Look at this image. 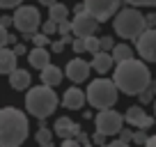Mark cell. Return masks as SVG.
<instances>
[{
  "label": "cell",
  "instance_id": "cell-1",
  "mask_svg": "<svg viewBox=\"0 0 156 147\" xmlns=\"http://www.w3.org/2000/svg\"><path fill=\"white\" fill-rule=\"evenodd\" d=\"M115 81L117 90L129 97H138L142 90L149 85L151 81V74L147 69V62L145 60H136V58H129V60H122V62H115Z\"/></svg>",
  "mask_w": 156,
  "mask_h": 147
},
{
  "label": "cell",
  "instance_id": "cell-2",
  "mask_svg": "<svg viewBox=\"0 0 156 147\" xmlns=\"http://www.w3.org/2000/svg\"><path fill=\"white\" fill-rule=\"evenodd\" d=\"M30 124L19 108L7 106L0 110V147H19L28 138Z\"/></svg>",
  "mask_w": 156,
  "mask_h": 147
},
{
  "label": "cell",
  "instance_id": "cell-3",
  "mask_svg": "<svg viewBox=\"0 0 156 147\" xmlns=\"http://www.w3.org/2000/svg\"><path fill=\"white\" fill-rule=\"evenodd\" d=\"M25 108H28V113L37 120H46L55 113V108H58V94L53 92L51 85H37L32 88L28 94H25Z\"/></svg>",
  "mask_w": 156,
  "mask_h": 147
},
{
  "label": "cell",
  "instance_id": "cell-4",
  "mask_svg": "<svg viewBox=\"0 0 156 147\" xmlns=\"http://www.w3.org/2000/svg\"><path fill=\"white\" fill-rule=\"evenodd\" d=\"M112 28H115V34L122 37V39H138V34L147 28V23H145V16L140 14V9L129 5L124 9L115 12Z\"/></svg>",
  "mask_w": 156,
  "mask_h": 147
},
{
  "label": "cell",
  "instance_id": "cell-5",
  "mask_svg": "<svg viewBox=\"0 0 156 147\" xmlns=\"http://www.w3.org/2000/svg\"><path fill=\"white\" fill-rule=\"evenodd\" d=\"M117 97H119V90H117L115 81L108 78H97L87 85L85 90V101L92 108L101 110V108H112L117 103Z\"/></svg>",
  "mask_w": 156,
  "mask_h": 147
},
{
  "label": "cell",
  "instance_id": "cell-6",
  "mask_svg": "<svg viewBox=\"0 0 156 147\" xmlns=\"http://www.w3.org/2000/svg\"><path fill=\"white\" fill-rule=\"evenodd\" d=\"M14 16H12V25H14L19 32L23 34H32L34 30L41 25V16H39V9L32 5H19L14 7Z\"/></svg>",
  "mask_w": 156,
  "mask_h": 147
},
{
  "label": "cell",
  "instance_id": "cell-7",
  "mask_svg": "<svg viewBox=\"0 0 156 147\" xmlns=\"http://www.w3.org/2000/svg\"><path fill=\"white\" fill-rule=\"evenodd\" d=\"M94 124H97V131L103 133V136H117L119 129L124 127V115H119L117 110H110V108H101L99 115L94 117Z\"/></svg>",
  "mask_w": 156,
  "mask_h": 147
},
{
  "label": "cell",
  "instance_id": "cell-8",
  "mask_svg": "<svg viewBox=\"0 0 156 147\" xmlns=\"http://www.w3.org/2000/svg\"><path fill=\"white\" fill-rule=\"evenodd\" d=\"M119 5H122V0H83V9L90 12L99 23L112 19Z\"/></svg>",
  "mask_w": 156,
  "mask_h": 147
},
{
  "label": "cell",
  "instance_id": "cell-9",
  "mask_svg": "<svg viewBox=\"0 0 156 147\" xmlns=\"http://www.w3.org/2000/svg\"><path fill=\"white\" fill-rule=\"evenodd\" d=\"M136 51L140 60L156 64V28H145L136 39Z\"/></svg>",
  "mask_w": 156,
  "mask_h": 147
},
{
  "label": "cell",
  "instance_id": "cell-10",
  "mask_svg": "<svg viewBox=\"0 0 156 147\" xmlns=\"http://www.w3.org/2000/svg\"><path fill=\"white\" fill-rule=\"evenodd\" d=\"M99 25H101V23H99L90 12L80 9V12H76V16L71 19V32L76 34V37H87V34L97 32Z\"/></svg>",
  "mask_w": 156,
  "mask_h": 147
},
{
  "label": "cell",
  "instance_id": "cell-11",
  "mask_svg": "<svg viewBox=\"0 0 156 147\" xmlns=\"http://www.w3.org/2000/svg\"><path fill=\"white\" fill-rule=\"evenodd\" d=\"M64 76H67L73 85L85 83V81H87V76H90V62H85V60H80V58L69 60L67 69H64Z\"/></svg>",
  "mask_w": 156,
  "mask_h": 147
},
{
  "label": "cell",
  "instance_id": "cell-12",
  "mask_svg": "<svg viewBox=\"0 0 156 147\" xmlns=\"http://www.w3.org/2000/svg\"><path fill=\"white\" fill-rule=\"evenodd\" d=\"M124 120H126L131 127H136V129H149L151 124H154V117H151V115H147L145 110H142V106H131V108H126Z\"/></svg>",
  "mask_w": 156,
  "mask_h": 147
},
{
  "label": "cell",
  "instance_id": "cell-13",
  "mask_svg": "<svg viewBox=\"0 0 156 147\" xmlns=\"http://www.w3.org/2000/svg\"><path fill=\"white\" fill-rule=\"evenodd\" d=\"M62 106L69 108V110H80V108L85 106V92L78 90L76 85L69 88L67 92H64V97H62Z\"/></svg>",
  "mask_w": 156,
  "mask_h": 147
},
{
  "label": "cell",
  "instance_id": "cell-14",
  "mask_svg": "<svg viewBox=\"0 0 156 147\" xmlns=\"http://www.w3.org/2000/svg\"><path fill=\"white\" fill-rule=\"evenodd\" d=\"M112 64H115V60H112L110 51H97V53H92V62H90V67H94L97 74H108L112 69Z\"/></svg>",
  "mask_w": 156,
  "mask_h": 147
},
{
  "label": "cell",
  "instance_id": "cell-15",
  "mask_svg": "<svg viewBox=\"0 0 156 147\" xmlns=\"http://www.w3.org/2000/svg\"><path fill=\"white\" fill-rule=\"evenodd\" d=\"M41 71V83L44 85H51V88H58L60 83H62V78H64V71L60 67H55V64H46V67H41L39 69Z\"/></svg>",
  "mask_w": 156,
  "mask_h": 147
},
{
  "label": "cell",
  "instance_id": "cell-16",
  "mask_svg": "<svg viewBox=\"0 0 156 147\" xmlns=\"http://www.w3.org/2000/svg\"><path fill=\"white\" fill-rule=\"evenodd\" d=\"M53 131L58 133L60 138H76L78 133H80V127H78L73 120H69V117H60L58 122H55Z\"/></svg>",
  "mask_w": 156,
  "mask_h": 147
},
{
  "label": "cell",
  "instance_id": "cell-17",
  "mask_svg": "<svg viewBox=\"0 0 156 147\" xmlns=\"http://www.w3.org/2000/svg\"><path fill=\"white\" fill-rule=\"evenodd\" d=\"M14 69H16V53H14V48L0 46V74H7V76H9Z\"/></svg>",
  "mask_w": 156,
  "mask_h": 147
},
{
  "label": "cell",
  "instance_id": "cell-18",
  "mask_svg": "<svg viewBox=\"0 0 156 147\" xmlns=\"http://www.w3.org/2000/svg\"><path fill=\"white\" fill-rule=\"evenodd\" d=\"M28 60L34 69H41L51 62V51H46V46H34L32 51L28 53Z\"/></svg>",
  "mask_w": 156,
  "mask_h": 147
},
{
  "label": "cell",
  "instance_id": "cell-19",
  "mask_svg": "<svg viewBox=\"0 0 156 147\" xmlns=\"http://www.w3.org/2000/svg\"><path fill=\"white\" fill-rule=\"evenodd\" d=\"M30 81H32V78H30L28 69H19V67H16L14 71L9 74V85L14 90H28L30 88Z\"/></svg>",
  "mask_w": 156,
  "mask_h": 147
},
{
  "label": "cell",
  "instance_id": "cell-20",
  "mask_svg": "<svg viewBox=\"0 0 156 147\" xmlns=\"http://www.w3.org/2000/svg\"><path fill=\"white\" fill-rule=\"evenodd\" d=\"M69 16V7L62 5V2H53V5L48 7V19L55 21V23H60V21H64Z\"/></svg>",
  "mask_w": 156,
  "mask_h": 147
},
{
  "label": "cell",
  "instance_id": "cell-21",
  "mask_svg": "<svg viewBox=\"0 0 156 147\" xmlns=\"http://www.w3.org/2000/svg\"><path fill=\"white\" fill-rule=\"evenodd\" d=\"M110 55H112L115 62H122V60L133 58V51H131V46H126V44H117V46L110 48Z\"/></svg>",
  "mask_w": 156,
  "mask_h": 147
},
{
  "label": "cell",
  "instance_id": "cell-22",
  "mask_svg": "<svg viewBox=\"0 0 156 147\" xmlns=\"http://www.w3.org/2000/svg\"><path fill=\"white\" fill-rule=\"evenodd\" d=\"M37 142H39V145H44V147H51V145H53V131H51L48 127H39Z\"/></svg>",
  "mask_w": 156,
  "mask_h": 147
},
{
  "label": "cell",
  "instance_id": "cell-23",
  "mask_svg": "<svg viewBox=\"0 0 156 147\" xmlns=\"http://www.w3.org/2000/svg\"><path fill=\"white\" fill-rule=\"evenodd\" d=\"M138 97H140V101H142V103L154 101V97H156V83H154V81H149V85H147V88L142 90V92L138 94Z\"/></svg>",
  "mask_w": 156,
  "mask_h": 147
},
{
  "label": "cell",
  "instance_id": "cell-24",
  "mask_svg": "<svg viewBox=\"0 0 156 147\" xmlns=\"http://www.w3.org/2000/svg\"><path fill=\"white\" fill-rule=\"evenodd\" d=\"M85 51H87V53H97V51H101L99 37H94V34H87V37H85Z\"/></svg>",
  "mask_w": 156,
  "mask_h": 147
},
{
  "label": "cell",
  "instance_id": "cell-25",
  "mask_svg": "<svg viewBox=\"0 0 156 147\" xmlns=\"http://www.w3.org/2000/svg\"><path fill=\"white\" fill-rule=\"evenodd\" d=\"M30 39H32L34 46H48V44H51L48 34H46V32H37V30L32 32V37H30Z\"/></svg>",
  "mask_w": 156,
  "mask_h": 147
},
{
  "label": "cell",
  "instance_id": "cell-26",
  "mask_svg": "<svg viewBox=\"0 0 156 147\" xmlns=\"http://www.w3.org/2000/svg\"><path fill=\"white\" fill-rule=\"evenodd\" d=\"M14 41H16V37H12V34H9V30H7L2 23H0V46L14 44Z\"/></svg>",
  "mask_w": 156,
  "mask_h": 147
},
{
  "label": "cell",
  "instance_id": "cell-27",
  "mask_svg": "<svg viewBox=\"0 0 156 147\" xmlns=\"http://www.w3.org/2000/svg\"><path fill=\"white\" fill-rule=\"evenodd\" d=\"M58 34L60 37H62V34H71V21L69 19H64V21L58 23Z\"/></svg>",
  "mask_w": 156,
  "mask_h": 147
},
{
  "label": "cell",
  "instance_id": "cell-28",
  "mask_svg": "<svg viewBox=\"0 0 156 147\" xmlns=\"http://www.w3.org/2000/svg\"><path fill=\"white\" fill-rule=\"evenodd\" d=\"M71 46L76 53H85V37H76V39H71Z\"/></svg>",
  "mask_w": 156,
  "mask_h": 147
},
{
  "label": "cell",
  "instance_id": "cell-29",
  "mask_svg": "<svg viewBox=\"0 0 156 147\" xmlns=\"http://www.w3.org/2000/svg\"><path fill=\"white\" fill-rule=\"evenodd\" d=\"M133 7H156V0H126Z\"/></svg>",
  "mask_w": 156,
  "mask_h": 147
},
{
  "label": "cell",
  "instance_id": "cell-30",
  "mask_svg": "<svg viewBox=\"0 0 156 147\" xmlns=\"http://www.w3.org/2000/svg\"><path fill=\"white\" fill-rule=\"evenodd\" d=\"M64 46H67V41H64V37H60V39H55L53 44H51V51H53V53H62Z\"/></svg>",
  "mask_w": 156,
  "mask_h": 147
},
{
  "label": "cell",
  "instance_id": "cell-31",
  "mask_svg": "<svg viewBox=\"0 0 156 147\" xmlns=\"http://www.w3.org/2000/svg\"><path fill=\"white\" fill-rule=\"evenodd\" d=\"M21 2H23V0H0V9H14Z\"/></svg>",
  "mask_w": 156,
  "mask_h": 147
},
{
  "label": "cell",
  "instance_id": "cell-32",
  "mask_svg": "<svg viewBox=\"0 0 156 147\" xmlns=\"http://www.w3.org/2000/svg\"><path fill=\"white\" fill-rule=\"evenodd\" d=\"M44 32H46V34H53V32H58V23L48 19V21L44 23Z\"/></svg>",
  "mask_w": 156,
  "mask_h": 147
},
{
  "label": "cell",
  "instance_id": "cell-33",
  "mask_svg": "<svg viewBox=\"0 0 156 147\" xmlns=\"http://www.w3.org/2000/svg\"><path fill=\"white\" fill-rule=\"evenodd\" d=\"M99 44H101V51H110L112 46V37H101V39H99Z\"/></svg>",
  "mask_w": 156,
  "mask_h": 147
},
{
  "label": "cell",
  "instance_id": "cell-34",
  "mask_svg": "<svg viewBox=\"0 0 156 147\" xmlns=\"http://www.w3.org/2000/svg\"><path fill=\"white\" fill-rule=\"evenodd\" d=\"M145 131H147V129H138V133H133V136H131V140H133V142H145V140H147Z\"/></svg>",
  "mask_w": 156,
  "mask_h": 147
},
{
  "label": "cell",
  "instance_id": "cell-35",
  "mask_svg": "<svg viewBox=\"0 0 156 147\" xmlns=\"http://www.w3.org/2000/svg\"><path fill=\"white\" fill-rule=\"evenodd\" d=\"M119 136H122V140L129 145V140H131V136H133V133L129 131V129H124V127H122V129H119Z\"/></svg>",
  "mask_w": 156,
  "mask_h": 147
},
{
  "label": "cell",
  "instance_id": "cell-36",
  "mask_svg": "<svg viewBox=\"0 0 156 147\" xmlns=\"http://www.w3.org/2000/svg\"><path fill=\"white\" fill-rule=\"evenodd\" d=\"M92 142H97V145H103V142H106V136H103V133H92Z\"/></svg>",
  "mask_w": 156,
  "mask_h": 147
},
{
  "label": "cell",
  "instance_id": "cell-37",
  "mask_svg": "<svg viewBox=\"0 0 156 147\" xmlns=\"http://www.w3.org/2000/svg\"><path fill=\"white\" fill-rule=\"evenodd\" d=\"M14 53H16V58H19V55H28V51H25L23 44H14Z\"/></svg>",
  "mask_w": 156,
  "mask_h": 147
},
{
  "label": "cell",
  "instance_id": "cell-38",
  "mask_svg": "<svg viewBox=\"0 0 156 147\" xmlns=\"http://www.w3.org/2000/svg\"><path fill=\"white\" fill-rule=\"evenodd\" d=\"M145 23H147V28H156V14L145 16Z\"/></svg>",
  "mask_w": 156,
  "mask_h": 147
},
{
  "label": "cell",
  "instance_id": "cell-39",
  "mask_svg": "<svg viewBox=\"0 0 156 147\" xmlns=\"http://www.w3.org/2000/svg\"><path fill=\"white\" fill-rule=\"evenodd\" d=\"M76 138H78V142H83V145H87V142H90V138L85 136V133H78Z\"/></svg>",
  "mask_w": 156,
  "mask_h": 147
},
{
  "label": "cell",
  "instance_id": "cell-40",
  "mask_svg": "<svg viewBox=\"0 0 156 147\" xmlns=\"http://www.w3.org/2000/svg\"><path fill=\"white\" fill-rule=\"evenodd\" d=\"M145 145H149V147H156V136L147 138V140H145Z\"/></svg>",
  "mask_w": 156,
  "mask_h": 147
},
{
  "label": "cell",
  "instance_id": "cell-41",
  "mask_svg": "<svg viewBox=\"0 0 156 147\" xmlns=\"http://www.w3.org/2000/svg\"><path fill=\"white\" fill-rule=\"evenodd\" d=\"M0 23L5 25V28H7V25H12V16H2V21H0Z\"/></svg>",
  "mask_w": 156,
  "mask_h": 147
},
{
  "label": "cell",
  "instance_id": "cell-42",
  "mask_svg": "<svg viewBox=\"0 0 156 147\" xmlns=\"http://www.w3.org/2000/svg\"><path fill=\"white\" fill-rule=\"evenodd\" d=\"M53 2H58V0H39V5H44V7H51Z\"/></svg>",
  "mask_w": 156,
  "mask_h": 147
},
{
  "label": "cell",
  "instance_id": "cell-43",
  "mask_svg": "<svg viewBox=\"0 0 156 147\" xmlns=\"http://www.w3.org/2000/svg\"><path fill=\"white\" fill-rule=\"evenodd\" d=\"M154 113H156V97H154Z\"/></svg>",
  "mask_w": 156,
  "mask_h": 147
}]
</instances>
